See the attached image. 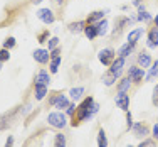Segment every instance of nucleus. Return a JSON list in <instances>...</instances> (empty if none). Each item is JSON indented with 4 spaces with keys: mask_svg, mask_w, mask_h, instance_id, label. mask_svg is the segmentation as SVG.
<instances>
[{
    "mask_svg": "<svg viewBox=\"0 0 158 147\" xmlns=\"http://www.w3.org/2000/svg\"><path fill=\"white\" fill-rule=\"evenodd\" d=\"M37 17L44 22V24H52L54 22V14H52L51 9H40L37 12Z\"/></svg>",
    "mask_w": 158,
    "mask_h": 147,
    "instance_id": "20e7f679",
    "label": "nucleus"
},
{
    "mask_svg": "<svg viewBox=\"0 0 158 147\" xmlns=\"http://www.w3.org/2000/svg\"><path fill=\"white\" fill-rule=\"evenodd\" d=\"M47 95V86L46 85H35V98L37 100H42Z\"/></svg>",
    "mask_w": 158,
    "mask_h": 147,
    "instance_id": "dca6fc26",
    "label": "nucleus"
},
{
    "mask_svg": "<svg viewBox=\"0 0 158 147\" xmlns=\"http://www.w3.org/2000/svg\"><path fill=\"white\" fill-rule=\"evenodd\" d=\"M47 122H49V125L56 127V129H62V127L66 125V117L62 114H57V112H56V114H49Z\"/></svg>",
    "mask_w": 158,
    "mask_h": 147,
    "instance_id": "f03ea898",
    "label": "nucleus"
},
{
    "mask_svg": "<svg viewBox=\"0 0 158 147\" xmlns=\"http://www.w3.org/2000/svg\"><path fill=\"white\" fill-rule=\"evenodd\" d=\"M116 78H118V74H116V73H113V71H108V73L103 76V81H104V85H106V86H111L113 83L116 81Z\"/></svg>",
    "mask_w": 158,
    "mask_h": 147,
    "instance_id": "4468645a",
    "label": "nucleus"
},
{
    "mask_svg": "<svg viewBox=\"0 0 158 147\" xmlns=\"http://www.w3.org/2000/svg\"><path fill=\"white\" fill-rule=\"evenodd\" d=\"M54 147H66V137H64L62 134H57V135H56Z\"/></svg>",
    "mask_w": 158,
    "mask_h": 147,
    "instance_id": "b1692460",
    "label": "nucleus"
},
{
    "mask_svg": "<svg viewBox=\"0 0 158 147\" xmlns=\"http://www.w3.org/2000/svg\"><path fill=\"white\" fill-rule=\"evenodd\" d=\"M143 74H145V71H143L141 68H130V80L131 81L143 80Z\"/></svg>",
    "mask_w": 158,
    "mask_h": 147,
    "instance_id": "0eeeda50",
    "label": "nucleus"
},
{
    "mask_svg": "<svg viewBox=\"0 0 158 147\" xmlns=\"http://www.w3.org/2000/svg\"><path fill=\"white\" fill-rule=\"evenodd\" d=\"M153 135H155V137L158 139V123H156L155 127H153Z\"/></svg>",
    "mask_w": 158,
    "mask_h": 147,
    "instance_id": "f704fd0d",
    "label": "nucleus"
},
{
    "mask_svg": "<svg viewBox=\"0 0 158 147\" xmlns=\"http://www.w3.org/2000/svg\"><path fill=\"white\" fill-rule=\"evenodd\" d=\"M84 34H86V36H88V39H94V37L98 36V29H96V25L89 24L88 27L84 29Z\"/></svg>",
    "mask_w": 158,
    "mask_h": 147,
    "instance_id": "6ab92c4d",
    "label": "nucleus"
},
{
    "mask_svg": "<svg viewBox=\"0 0 158 147\" xmlns=\"http://www.w3.org/2000/svg\"><path fill=\"white\" fill-rule=\"evenodd\" d=\"M156 74H158V61H155V63H153V68L150 69V73L146 74V80H148V81H152L153 78L156 76Z\"/></svg>",
    "mask_w": 158,
    "mask_h": 147,
    "instance_id": "5701e85b",
    "label": "nucleus"
},
{
    "mask_svg": "<svg viewBox=\"0 0 158 147\" xmlns=\"http://www.w3.org/2000/svg\"><path fill=\"white\" fill-rule=\"evenodd\" d=\"M12 145H14V137H9V139H7L5 147H12Z\"/></svg>",
    "mask_w": 158,
    "mask_h": 147,
    "instance_id": "473e14b6",
    "label": "nucleus"
},
{
    "mask_svg": "<svg viewBox=\"0 0 158 147\" xmlns=\"http://www.w3.org/2000/svg\"><path fill=\"white\" fill-rule=\"evenodd\" d=\"M153 105H156V107H158V86L153 90Z\"/></svg>",
    "mask_w": 158,
    "mask_h": 147,
    "instance_id": "2f4dec72",
    "label": "nucleus"
},
{
    "mask_svg": "<svg viewBox=\"0 0 158 147\" xmlns=\"http://www.w3.org/2000/svg\"><path fill=\"white\" fill-rule=\"evenodd\" d=\"M54 107L56 108H67V107H69V101H67V98L64 95H59L54 100Z\"/></svg>",
    "mask_w": 158,
    "mask_h": 147,
    "instance_id": "f8f14e48",
    "label": "nucleus"
},
{
    "mask_svg": "<svg viewBox=\"0 0 158 147\" xmlns=\"http://www.w3.org/2000/svg\"><path fill=\"white\" fill-rule=\"evenodd\" d=\"M98 112V105L93 101V98H86L82 105L79 107V118L81 120H89L93 115Z\"/></svg>",
    "mask_w": 158,
    "mask_h": 147,
    "instance_id": "f257e3e1",
    "label": "nucleus"
},
{
    "mask_svg": "<svg viewBox=\"0 0 158 147\" xmlns=\"http://www.w3.org/2000/svg\"><path fill=\"white\" fill-rule=\"evenodd\" d=\"M133 125V122H131V115H128V127Z\"/></svg>",
    "mask_w": 158,
    "mask_h": 147,
    "instance_id": "e433bc0d",
    "label": "nucleus"
},
{
    "mask_svg": "<svg viewBox=\"0 0 158 147\" xmlns=\"http://www.w3.org/2000/svg\"><path fill=\"white\" fill-rule=\"evenodd\" d=\"M39 2H42V0H32V3H39Z\"/></svg>",
    "mask_w": 158,
    "mask_h": 147,
    "instance_id": "58836bf2",
    "label": "nucleus"
},
{
    "mask_svg": "<svg viewBox=\"0 0 158 147\" xmlns=\"http://www.w3.org/2000/svg\"><path fill=\"white\" fill-rule=\"evenodd\" d=\"M140 147H155V145H153V142H152V140H146L145 144H141Z\"/></svg>",
    "mask_w": 158,
    "mask_h": 147,
    "instance_id": "72a5a7b5",
    "label": "nucleus"
},
{
    "mask_svg": "<svg viewBox=\"0 0 158 147\" xmlns=\"http://www.w3.org/2000/svg\"><path fill=\"white\" fill-rule=\"evenodd\" d=\"M9 58H10L9 51H7V49H0V63H2V61H7Z\"/></svg>",
    "mask_w": 158,
    "mask_h": 147,
    "instance_id": "c85d7f7f",
    "label": "nucleus"
},
{
    "mask_svg": "<svg viewBox=\"0 0 158 147\" xmlns=\"http://www.w3.org/2000/svg\"><path fill=\"white\" fill-rule=\"evenodd\" d=\"M138 20H141V22H150V20H152V16H150L148 12H145V10H140V14H138Z\"/></svg>",
    "mask_w": 158,
    "mask_h": 147,
    "instance_id": "a878e982",
    "label": "nucleus"
},
{
    "mask_svg": "<svg viewBox=\"0 0 158 147\" xmlns=\"http://www.w3.org/2000/svg\"><path fill=\"white\" fill-rule=\"evenodd\" d=\"M99 61L103 63L104 66L113 65V61H114V51H113V49H103V51L99 52Z\"/></svg>",
    "mask_w": 158,
    "mask_h": 147,
    "instance_id": "7ed1b4c3",
    "label": "nucleus"
},
{
    "mask_svg": "<svg viewBox=\"0 0 158 147\" xmlns=\"http://www.w3.org/2000/svg\"><path fill=\"white\" fill-rule=\"evenodd\" d=\"M14 46H15V39H14V37H9V39L5 41V44H3V47H5V49L14 47Z\"/></svg>",
    "mask_w": 158,
    "mask_h": 147,
    "instance_id": "7c9ffc66",
    "label": "nucleus"
},
{
    "mask_svg": "<svg viewBox=\"0 0 158 147\" xmlns=\"http://www.w3.org/2000/svg\"><path fill=\"white\" fill-rule=\"evenodd\" d=\"M82 91H84V88H81V86H79V88H73L69 91V95H71V98H73V100H79V98H81V95H82Z\"/></svg>",
    "mask_w": 158,
    "mask_h": 147,
    "instance_id": "4be33fe9",
    "label": "nucleus"
},
{
    "mask_svg": "<svg viewBox=\"0 0 158 147\" xmlns=\"http://www.w3.org/2000/svg\"><path fill=\"white\" fill-rule=\"evenodd\" d=\"M155 24H156V27H158V14H156V17H155Z\"/></svg>",
    "mask_w": 158,
    "mask_h": 147,
    "instance_id": "4c0bfd02",
    "label": "nucleus"
},
{
    "mask_svg": "<svg viewBox=\"0 0 158 147\" xmlns=\"http://www.w3.org/2000/svg\"><path fill=\"white\" fill-rule=\"evenodd\" d=\"M128 147H131V145H128Z\"/></svg>",
    "mask_w": 158,
    "mask_h": 147,
    "instance_id": "79ce46f5",
    "label": "nucleus"
},
{
    "mask_svg": "<svg viewBox=\"0 0 158 147\" xmlns=\"http://www.w3.org/2000/svg\"><path fill=\"white\" fill-rule=\"evenodd\" d=\"M47 42H49V49H56V47H57V44H59V39H57V37H52V39H49Z\"/></svg>",
    "mask_w": 158,
    "mask_h": 147,
    "instance_id": "c756f323",
    "label": "nucleus"
},
{
    "mask_svg": "<svg viewBox=\"0 0 158 147\" xmlns=\"http://www.w3.org/2000/svg\"><path fill=\"white\" fill-rule=\"evenodd\" d=\"M56 2H57V3H61V2H62V0H56Z\"/></svg>",
    "mask_w": 158,
    "mask_h": 147,
    "instance_id": "ea45409f",
    "label": "nucleus"
},
{
    "mask_svg": "<svg viewBox=\"0 0 158 147\" xmlns=\"http://www.w3.org/2000/svg\"><path fill=\"white\" fill-rule=\"evenodd\" d=\"M0 69H2V65H0Z\"/></svg>",
    "mask_w": 158,
    "mask_h": 147,
    "instance_id": "a19ab883",
    "label": "nucleus"
},
{
    "mask_svg": "<svg viewBox=\"0 0 158 147\" xmlns=\"http://www.w3.org/2000/svg\"><path fill=\"white\" fill-rule=\"evenodd\" d=\"M84 22H82V20H79V22H74V24H71L69 25V31L71 32H76V34H79V32H81V31H84Z\"/></svg>",
    "mask_w": 158,
    "mask_h": 147,
    "instance_id": "a211bd4d",
    "label": "nucleus"
},
{
    "mask_svg": "<svg viewBox=\"0 0 158 147\" xmlns=\"http://www.w3.org/2000/svg\"><path fill=\"white\" fill-rule=\"evenodd\" d=\"M148 46L150 47H156L158 46V31H156V29H153V31L150 32V36H148Z\"/></svg>",
    "mask_w": 158,
    "mask_h": 147,
    "instance_id": "2eb2a0df",
    "label": "nucleus"
},
{
    "mask_svg": "<svg viewBox=\"0 0 158 147\" xmlns=\"http://www.w3.org/2000/svg\"><path fill=\"white\" fill-rule=\"evenodd\" d=\"M133 134H135V137H145V135L148 134V129H146L145 125H141V123H136V125L133 127Z\"/></svg>",
    "mask_w": 158,
    "mask_h": 147,
    "instance_id": "9b49d317",
    "label": "nucleus"
},
{
    "mask_svg": "<svg viewBox=\"0 0 158 147\" xmlns=\"http://www.w3.org/2000/svg\"><path fill=\"white\" fill-rule=\"evenodd\" d=\"M130 85H131V80H130V78H126V80H123L121 83H119V91H121V93H126V90L128 88H130Z\"/></svg>",
    "mask_w": 158,
    "mask_h": 147,
    "instance_id": "393cba45",
    "label": "nucleus"
},
{
    "mask_svg": "<svg viewBox=\"0 0 158 147\" xmlns=\"http://www.w3.org/2000/svg\"><path fill=\"white\" fill-rule=\"evenodd\" d=\"M133 47H135V44H131V42H126L125 46H121V47H119L118 54L121 56V58H126V56L130 54L131 51H133Z\"/></svg>",
    "mask_w": 158,
    "mask_h": 147,
    "instance_id": "ddd939ff",
    "label": "nucleus"
},
{
    "mask_svg": "<svg viewBox=\"0 0 158 147\" xmlns=\"http://www.w3.org/2000/svg\"><path fill=\"white\" fill-rule=\"evenodd\" d=\"M116 105H118L121 110H128V107H130V96L126 95V93H121L119 91L118 95H116Z\"/></svg>",
    "mask_w": 158,
    "mask_h": 147,
    "instance_id": "39448f33",
    "label": "nucleus"
},
{
    "mask_svg": "<svg viewBox=\"0 0 158 147\" xmlns=\"http://www.w3.org/2000/svg\"><path fill=\"white\" fill-rule=\"evenodd\" d=\"M96 29H98V36H104L108 32V20H101L96 24Z\"/></svg>",
    "mask_w": 158,
    "mask_h": 147,
    "instance_id": "aec40b11",
    "label": "nucleus"
},
{
    "mask_svg": "<svg viewBox=\"0 0 158 147\" xmlns=\"http://www.w3.org/2000/svg\"><path fill=\"white\" fill-rule=\"evenodd\" d=\"M143 34V29L140 27V29H135V31H131L130 32V36H128V42H131V44H135L138 41V37H140Z\"/></svg>",
    "mask_w": 158,
    "mask_h": 147,
    "instance_id": "f3484780",
    "label": "nucleus"
},
{
    "mask_svg": "<svg viewBox=\"0 0 158 147\" xmlns=\"http://www.w3.org/2000/svg\"><path fill=\"white\" fill-rule=\"evenodd\" d=\"M141 2H143V0H133V5H141Z\"/></svg>",
    "mask_w": 158,
    "mask_h": 147,
    "instance_id": "c9c22d12",
    "label": "nucleus"
},
{
    "mask_svg": "<svg viewBox=\"0 0 158 147\" xmlns=\"http://www.w3.org/2000/svg\"><path fill=\"white\" fill-rule=\"evenodd\" d=\"M59 63H61V56H57V58H52V63H51V71H52V73H57Z\"/></svg>",
    "mask_w": 158,
    "mask_h": 147,
    "instance_id": "bb28decb",
    "label": "nucleus"
},
{
    "mask_svg": "<svg viewBox=\"0 0 158 147\" xmlns=\"http://www.w3.org/2000/svg\"><path fill=\"white\" fill-rule=\"evenodd\" d=\"M49 81H51V78H49V73L47 71H39L35 76V85H49Z\"/></svg>",
    "mask_w": 158,
    "mask_h": 147,
    "instance_id": "6e6552de",
    "label": "nucleus"
},
{
    "mask_svg": "<svg viewBox=\"0 0 158 147\" xmlns=\"http://www.w3.org/2000/svg\"><path fill=\"white\" fill-rule=\"evenodd\" d=\"M104 14L103 12H94L91 17H89V24H93V22H96V20H99V19H103Z\"/></svg>",
    "mask_w": 158,
    "mask_h": 147,
    "instance_id": "cd10ccee",
    "label": "nucleus"
},
{
    "mask_svg": "<svg viewBox=\"0 0 158 147\" xmlns=\"http://www.w3.org/2000/svg\"><path fill=\"white\" fill-rule=\"evenodd\" d=\"M123 66H125V58H121L119 56L116 61H113V65H111V71L113 73H116L119 76V73H121V69H123Z\"/></svg>",
    "mask_w": 158,
    "mask_h": 147,
    "instance_id": "1a4fd4ad",
    "label": "nucleus"
},
{
    "mask_svg": "<svg viewBox=\"0 0 158 147\" xmlns=\"http://www.w3.org/2000/svg\"><path fill=\"white\" fill-rule=\"evenodd\" d=\"M138 65L141 68H148L152 65V58H150V54H146V52H143V54L138 56Z\"/></svg>",
    "mask_w": 158,
    "mask_h": 147,
    "instance_id": "9d476101",
    "label": "nucleus"
},
{
    "mask_svg": "<svg viewBox=\"0 0 158 147\" xmlns=\"http://www.w3.org/2000/svg\"><path fill=\"white\" fill-rule=\"evenodd\" d=\"M98 145L99 147H108V140H106L104 130H99V134H98Z\"/></svg>",
    "mask_w": 158,
    "mask_h": 147,
    "instance_id": "412c9836",
    "label": "nucleus"
},
{
    "mask_svg": "<svg viewBox=\"0 0 158 147\" xmlns=\"http://www.w3.org/2000/svg\"><path fill=\"white\" fill-rule=\"evenodd\" d=\"M49 58H51V54H49V51H46V49H37V51L34 52V59L42 63V65L49 61Z\"/></svg>",
    "mask_w": 158,
    "mask_h": 147,
    "instance_id": "423d86ee",
    "label": "nucleus"
}]
</instances>
